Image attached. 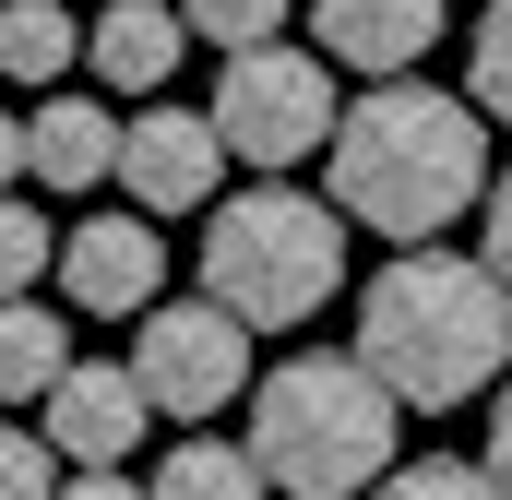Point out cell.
Masks as SVG:
<instances>
[{"label":"cell","instance_id":"obj_18","mask_svg":"<svg viewBox=\"0 0 512 500\" xmlns=\"http://www.w3.org/2000/svg\"><path fill=\"white\" fill-rule=\"evenodd\" d=\"M465 96H477V108L512 131V0H489V12H477V48H465Z\"/></svg>","mask_w":512,"mask_h":500},{"label":"cell","instance_id":"obj_24","mask_svg":"<svg viewBox=\"0 0 512 500\" xmlns=\"http://www.w3.org/2000/svg\"><path fill=\"white\" fill-rule=\"evenodd\" d=\"M0 191H24V120H0Z\"/></svg>","mask_w":512,"mask_h":500},{"label":"cell","instance_id":"obj_3","mask_svg":"<svg viewBox=\"0 0 512 500\" xmlns=\"http://www.w3.org/2000/svg\"><path fill=\"white\" fill-rule=\"evenodd\" d=\"M393 429H405V405L358 346H310L251 381V453L286 500H370L393 465Z\"/></svg>","mask_w":512,"mask_h":500},{"label":"cell","instance_id":"obj_12","mask_svg":"<svg viewBox=\"0 0 512 500\" xmlns=\"http://www.w3.org/2000/svg\"><path fill=\"white\" fill-rule=\"evenodd\" d=\"M179 48H191V12L179 0H96V24H84V60L120 96H155L179 72Z\"/></svg>","mask_w":512,"mask_h":500},{"label":"cell","instance_id":"obj_22","mask_svg":"<svg viewBox=\"0 0 512 500\" xmlns=\"http://www.w3.org/2000/svg\"><path fill=\"white\" fill-rule=\"evenodd\" d=\"M477 227H489V239H477V250H489V274L512 286V167L489 179V203H477Z\"/></svg>","mask_w":512,"mask_h":500},{"label":"cell","instance_id":"obj_23","mask_svg":"<svg viewBox=\"0 0 512 500\" xmlns=\"http://www.w3.org/2000/svg\"><path fill=\"white\" fill-rule=\"evenodd\" d=\"M489 477L512 489V370H501V393H489Z\"/></svg>","mask_w":512,"mask_h":500},{"label":"cell","instance_id":"obj_9","mask_svg":"<svg viewBox=\"0 0 512 500\" xmlns=\"http://www.w3.org/2000/svg\"><path fill=\"white\" fill-rule=\"evenodd\" d=\"M36 417H48L60 465H131V453H143L155 393H143V370H131V358H72V370L36 393Z\"/></svg>","mask_w":512,"mask_h":500},{"label":"cell","instance_id":"obj_11","mask_svg":"<svg viewBox=\"0 0 512 500\" xmlns=\"http://www.w3.org/2000/svg\"><path fill=\"white\" fill-rule=\"evenodd\" d=\"M24 179L36 191H96V179H120V120L96 108V96H36V120H24Z\"/></svg>","mask_w":512,"mask_h":500},{"label":"cell","instance_id":"obj_21","mask_svg":"<svg viewBox=\"0 0 512 500\" xmlns=\"http://www.w3.org/2000/svg\"><path fill=\"white\" fill-rule=\"evenodd\" d=\"M48 500H155V489H131V465H60Z\"/></svg>","mask_w":512,"mask_h":500},{"label":"cell","instance_id":"obj_6","mask_svg":"<svg viewBox=\"0 0 512 500\" xmlns=\"http://www.w3.org/2000/svg\"><path fill=\"white\" fill-rule=\"evenodd\" d=\"M131 370L155 393V417H227L251 393V322L227 298H155L131 334Z\"/></svg>","mask_w":512,"mask_h":500},{"label":"cell","instance_id":"obj_4","mask_svg":"<svg viewBox=\"0 0 512 500\" xmlns=\"http://www.w3.org/2000/svg\"><path fill=\"white\" fill-rule=\"evenodd\" d=\"M334 286H346V203H310L298 179L251 167V191L215 203L203 227V298H227L251 334H298L334 310Z\"/></svg>","mask_w":512,"mask_h":500},{"label":"cell","instance_id":"obj_14","mask_svg":"<svg viewBox=\"0 0 512 500\" xmlns=\"http://www.w3.org/2000/svg\"><path fill=\"white\" fill-rule=\"evenodd\" d=\"M143 489H155V500H274V477H262L251 441H203V429H191V441H167V453H155V477H143Z\"/></svg>","mask_w":512,"mask_h":500},{"label":"cell","instance_id":"obj_5","mask_svg":"<svg viewBox=\"0 0 512 500\" xmlns=\"http://www.w3.org/2000/svg\"><path fill=\"white\" fill-rule=\"evenodd\" d=\"M334 60L322 48H227V72H215V131H227V155L262 167V179H286L298 155H322L334 143Z\"/></svg>","mask_w":512,"mask_h":500},{"label":"cell","instance_id":"obj_10","mask_svg":"<svg viewBox=\"0 0 512 500\" xmlns=\"http://www.w3.org/2000/svg\"><path fill=\"white\" fill-rule=\"evenodd\" d=\"M441 12L453 0H310V36L334 48V72H417L441 48Z\"/></svg>","mask_w":512,"mask_h":500},{"label":"cell","instance_id":"obj_19","mask_svg":"<svg viewBox=\"0 0 512 500\" xmlns=\"http://www.w3.org/2000/svg\"><path fill=\"white\" fill-rule=\"evenodd\" d=\"M179 12H191V48H262V36H286L298 0H179Z\"/></svg>","mask_w":512,"mask_h":500},{"label":"cell","instance_id":"obj_17","mask_svg":"<svg viewBox=\"0 0 512 500\" xmlns=\"http://www.w3.org/2000/svg\"><path fill=\"white\" fill-rule=\"evenodd\" d=\"M60 274V239H48V215L24 203V191H0V298H24V286H48Z\"/></svg>","mask_w":512,"mask_h":500},{"label":"cell","instance_id":"obj_13","mask_svg":"<svg viewBox=\"0 0 512 500\" xmlns=\"http://www.w3.org/2000/svg\"><path fill=\"white\" fill-rule=\"evenodd\" d=\"M72 60H84V12L72 0H0V84H36L48 96Z\"/></svg>","mask_w":512,"mask_h":500},{"label":"cell","instance_id":"obj_15","mask_svg":"<svg viewBox=\"0 0 512 500\" xmlns=\"http://www.w3.org/2000/svg\"><path fill=\"white\" fill-rule=\"evenodd\" d=\"M60 370H72L60 310H36V286H24V298H0V405H36Z\"/></svg>","mask_w":512,"mask_h":500},{"label":"cell","instance_id":"obj_20","mask_svg":"<svg viewBox=\"0 0 512 500\" xmlns=\"http://www.w3.org/2000/svg\"><path fill=\"white\" fill-rule=\"evenodd\" d=\"M60 489V441L48 429H0V500H48Z\"/></svg>","mask_w":512,"mask_h":500},{"label":"cell","instance_id":"obj_7","mask_svg":"<svg viewBox=\"0 0 512 500\" xmlns=\"http://www.w3.org/2000/svg\"><path fill=\"white\" fill-rule=\"evenodd\" d=\"M60 298L96 310V322H143V310L167 298V239H155V215L131 203V215L60 227Z\"/></svg>","mask_w":512,"mask_h":500},{"label":"cell","instance_id":"obj_2","mask_svg":"<svg viewBox=\"0 0 512 500\" xmlns=\"http://www.w3.org/2000/svg\"><path fill=\"white\" fill-rule=\"evenodd\" d=\"M358 358L393 381L405 417H441V405H465L512 370V286L489 274V250L405 239L358 286Z\"/></svg>","mask_w":512,"mask_h":500},{"label":"cell","instance_id":"obj_1","mask_svg":"<svg viewBox=\"0 0 512 500\" xmlns=\"http://www.w3.org/2000/svg\"><path fill=\"white\" fill-rule=\"evenodd\" d=\"M334 203L370 239H441L453 215L489 203V108L441 96L417 72H382L346 120H334Z\"/></svg>","mask_w":512,"mask_h":500},{"label":"cell","instance_id":"obj_8","mask_svg":"<svg viewBox=\"0 0 512 500\" xmlns=\"http://www.w3.org/2000/svg\"><path fill=\"white\" fill-rule=\"evenodd\" d=\"M215 179H227L215 108H143V120H120V191L143 215H203Z\"/></svg>","mask_w":512,"mask_h":500},{"label":"cell","instance_id":"obj_16","mask_svg":"<svg viewBox=\"0 0 512 500\" xmlns=\"http://www.w3.org/2000/svg\"><path fill=\"white\" fill-rule=\"evenodd\" d=\"M370 500H512V489L489 477V453H477V465H465V453H429V465H382Z\"/></svg>","mask_w":512,"mask_h":500}]
</instances>
